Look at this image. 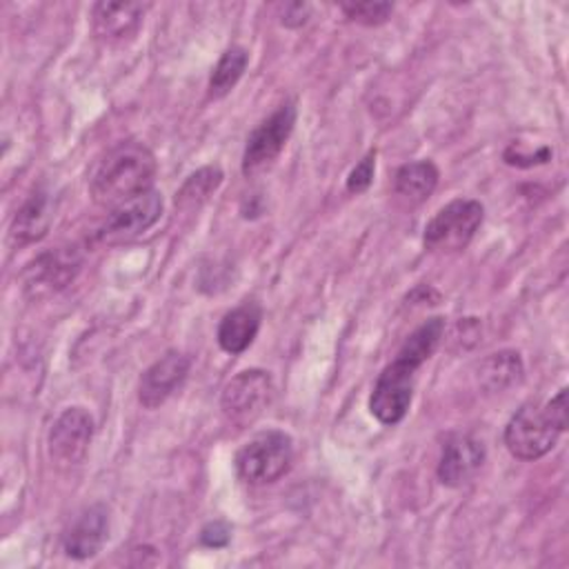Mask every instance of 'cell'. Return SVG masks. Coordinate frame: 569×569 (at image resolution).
Returning a JSON list of instances; mask_svg holds the SVG:
<instances>
[{
	"mask_svg": "<svg viewBox=\"0 0 569 569\" xmlns=\"http://www.w3.org/2000/svg\"><path fill=\"white\" fill-rule=\"evenodd\" d=\"M156 169V158L142 142H118L98 160L89 178V193L96 204L113 209L151 191Z\"/></svg>",
	"mask_w": 569,
	"mask_h": 569,
	"instance_id": "6da1fadb",
	"label": "cell"
},
{
	"mask_svg": "<svg viewBox=\"0 0 569 569\" xmlns=\"http://www.w3.org/2000/svg\"><path fill=\"white\" fill-rule=\"evenodd\" d=\"M293 462V442L289 433L269 429L253 436L236 453V471L249 485H269L282 478Z\"/></svg>",
	"mask_w": 569,
	"mask_h": 569,
	"instance_id": "7a4b0ae2",
	"label": "cell"
},
{
	"mask_svg": "<svg viewBox=\"0 0 569 569\" xmlns=\"http://www.w3.org/2000/svg\"><path fill=\"white\" fill-rule=\"evenodd\" d=\"M485 209L478 200L458 198L436 211V216L427 222L422 242L429 251H458L469 244L473 233L482 222Z\"/></svg>",
	"mask_w": 569,
	"mask_h": 569,
	"instance_id": "3957f363",
	"label": "cell"
},
{
	"mask_svg": "<svg viewBox=\"0 0 569 569\" xmlns=\"http://www.w3.org/2000/svg\"><path fill=\"white\" fill-rule=\"evenodd\" d=\"M273 398V380L262 369H244L236 373L222 389L220 409L227 422L238 429L253 425Z\"/></svg>",
	"mask_w": 569,
	"mask_h": 569,
	"instance_id": "277c9868",
	"label": "cell"
},
{
	"mask_svg": "<svg viewBox=\"0 0 569 569\" xmlns=\"http://www.w3.org/2000/svg\"><path fill=\"white\" fill-rule=\"evenodd\" d=\"M162 213V196L158 191H144L113 209H109L107 220L96 231V240L107 247L124 244L142 236L149 227L158 222Z\"/></svg>",
	"mask_w": 569,
	"mask_h": 569,
	"instance_id": "5b68a950",
	"label": "cell"
},
{
	"mask_svg": "<svg viewBox=\"0 0 569 569\" xmlns=\"http://www.w3.org/2000/svg\"><path fill=\"white\" fill-rule=\"evenodd\" d=\"M558 436L545 407L522 405L505 427V447L518 460H538L553 449Z\"/></svg>",
	"mask_w": 569,
	"mask_h": 569,
	"instance_id": "8992f818",
	"label": "cell"
},
{
	"mask_svg": "<svg viewBox=\"0 0 569 569\" xmlns=\"http://www.w3.org/2000/svg\"><path fill=\"white\" fill-rule=\"evenodd\" d=\"M296 124V107L291 102L280 104L267 120H262L247 138L242 153V173L256 176L273 164L284 149Z\"/></svg>",
	"mask_w": 569,
	"mask_h": 569,
	"instance_id": "52a82bcc",
	"label": "cell"
},
{
	"mask_svg": "<svg viewBox=\"0 0 569 569\" xmlns=\"http://www.w3.org/2000/svg\"><path fill=\"white\" fill-rule=\"evenodd\" d=\"M82 256L76 247H60L40 253L22 271V289L29 298L40 300L62 291L80 271Z\"/></svg>",
	"mask_w": 569,
	"mask_h": 569,
	"instance_id": "ba28073f",
	"label": "cell"
},
{
	"mask_svg": "<svg viewBox=\"0 0 569 569\" xmlns=\"http://www.w3.org/2000/svg\"><path fill=\"white\" fill-rule=\"evenodd\" d=\"M416 371V367L398 358L382 369L369 396V409L378 422L398 425L405 418L413 398Z\"/></svg>",
	"mask_w": 569,
	"mask_h": 569,
	"instance_id": "9c48e42d",
	"label": "cell"
},
{
	"mask_svg": "<svg viewBox=\"0 0 569 569\" xmlns=\"http://www.w3.org/2000/svg\"><path fill=\"white\" fill-rule=\"evenodd\" d=\"M93 438V418L82 407L64 409L51 425L47 449L58 467H76L84 460Z\"/></svg>",
	"mask_w": 569,
	"mask_h": 569,
	"instance_id": "30bf717a",
	"label": "cell"
},
{
	"mask_svg": "<svg viewBox=\"0 0 569 569\" xmlns=\"http://www.w3.org/2000/svg\"><path fill=\"white\" fill-rule=\"evenodd\" d=\"M109 536V509L102 502L84 507L62 533V551L73 560L93 558Z\"/></svg>",
	"mask_w": 569,
	"mask_h": 569,
	"instance_id": "8fae6325",
	"label": "cell"
},
{
	"mask_svg": "<svg viewBox=\"0 0 569 569\" xmlns=\"http://www.w3.org/2000/svg\"><path fill=\"white\" fill-rule=\"evenodd\" d=\"M189 358L180 351H167L149 365L138 382V400L147 409L160 407L187 378Z\"/></svg>",
	"mask_w": 569,
	"mask_h": 569,
	"instance_id": "7c38bea8",
	"label": "cell"
},
{
	"mask_svg": "<svg viewBox=\"0 0 569 569\" xmlns=\"http://www.w3.org/2000/svg\"><path fill=\"white\" fill-rule=\"evenodd\" d=\"M485 462V447L473 436H451L438 460V480L447 487H462Z\"/></svg>",
	"mask_w": 569,
	"mask_h": 569,
	"instance_id": "4fadbf2b",
	"label": "cell"
},
{
	"mask_svg": "<svg viewBox=\"0 0 569 569\" xmlns=\"http://www.w3.org/2000/svg\"><path fill=\"white\" fill-rule=\"evenodd\" d=\"M144 11L142 2H96L91 9L93 33L107 42L127 40L140 29Z\"/></svg>",
	"mask_w": 569,
	"mask_h": 569,
	"instance_id": "5bb4252c",
	"label": "cell"
},
{
	"mask_svg": "<svg viewBox=\"0 0 569 569\" xmlns=\"http://www.w3.org/2000/svg\"><path fill=\"white\" fill-rule=\"evenodd\" d=\"M262 311L256 302H242L227 311L218 325V345L227 353H242L260 329Z\"/></svg>",
	"mask_w": 569,
	"mask_h": 569,
	"instance_id": "9a60e30c",
	"label": "cell"
},
{
	"mask_svg": "<svg viewBox=\"0 0 569 569\" xmlns=\"http://www.w3.org/2000/svg\"><path fill=\"white\" fill-rule=\"evenodd\" d=\"M53 220V207L47 191H33L24 204L18 209L11 222V238L18 244H31L47 236Z\"/></svg>",
	"mask_w": 569,
	"mask_h": 569,
	"instance_id": "2e32d148",
	"label": "cell"
},
{
	"mask_svg": "<svg viewBox=\"0 0 569 569\" xmlns=\"http://www.w3.org/2000/svg\"><path fill=\"white\" fill-rule=\"evenodd\" d=\"M438 178L440 171L431 160L407 162L393 176V193L409 204H420L433 193Z\"/></svg>",
	"mask_w": 569,
	"mask_h": 569,
	"instance_id": "e0dca14e",
	"label": "cell"
},
{
	"mask_svg": "<svg viewBox=\"0 0 569 569\" xmlns=\"http://www.w3.org/2000/svg\"><path fill=\"white\" fill-rule=\"evenodd\" d=\"M522 373H525L522 358L518 351H511V349H502L487 356L478 367L480 387H485L487 391H505L516 382H520Z\"/></svg>",
	"mask_w": 569,
	"mask_h": 569,
	"instance_id": "ac0fdd59",
	"label": "cell"
},
{
	"mask_svg": "<svg viewBox=\"0 0 569 569\" xmlns=\"http://www.w3.org/2000/svg\"><path fill=\"white\" fill-rule=\"evenodd\" d=\"M442 336H445V318H438V316L429 318L402 342L396 358L420 369V365L427 362L431 353L438 349Z\"/></svg>",
	"mask_w": 569,
	"mask_h": 569,
	"instance_id": "d6986e66",
	"label": "cell"
},
{
	"mask_svg": "<svg viewBox=\"0 0 569 569\" xmlns=\"http://www.w3.org/2000/svg\"><path fill=\"white\" fill-rule=\"evenodd\" d=\"M247 62H249V53L244 47L233 44V47L224 49V53L216 62L211 78H209V98H213V100L224 98L236 87V82L242 78Z\"/></svg>",
	"mask_w": 569,
	"mask_h": 569,
	"instance_id": "ffe728a7",
	"label": "cell"
},
{
	"mask_svg": "<svg viewBox=\"0 0 569 569\" xmlns=\"http://www.w3.org/2000/svg\"><path fill=\"white\" fill-rule=\"evenodd\" d=\"M222 182V171L216 164L202 167L196 173H191L182 187L176 193V207L180 209H193L200 207Z\"/></svg>",
	"mask_w": 569,
	"mask_h": 569,
	"instance_id": "44dd1931",
	"label": "cell"
},
{
	"mask_svg": "<svg viewBox=\"0 0 569 569\" xmlns=\"http://www.w3.org/2000/svg\"><path fill=\"white\" fill-rule=\"evenodd\" d=\"M340 9L351 22H358V24H365V27H376V24H382V22L389 20V16L393 11V4L369 0V2H342Z\"/></svg>",
	"mask_w": 569,
	"mask_h": 569,
	"instance_id": "7402d4cb",
	"label": "cell"
},
{
	"mask_svg": "<svg viewBox=\"0 0 569 569\" xmlns=\"http://www.w3.org/2000/svg\"><path fill=\"white\" fill-rule=\"evenodd\" d=\"M376 171V151H369L347 176V191L349 193H362L373 182Z\"/></svg>",
	"mask_w": 569,
	"mask_h": 569,
	"instance_id": "603a6c76",
	"label": "cell"
},
{
	"mask_svg": "<svg viewBox=\"0 0 569 569\" xmlns=\"http://www.w3.org/2000/svg\"><path fill=\"white\" fill-rule=\"evenodd\" d=\"M229 538H231V529L222 520H213V522L204 525L200 531V542L204 547H213V549L224 547L229 542Z\"/></svg>",
	"mask_w": 569,
	"mask_h": 569,
	"instance_id": "cb8c5ba5",
	"label": "cell"
},
{
	"mask_svg": "<svg viewBox=\"0 0 569 569\" xmlns=\"http://www.w3.org/2000/svg\"><path fill=\"white\" fill-rule=\"evenodd\" d=\"M545 411L551 420V425L562 433L567 429V389H560L547 405Z\"/></svg>",
	"mask_w": 569,
	"mask_h": 569,
	"instance_id": "d4e9b609",
	"label": "cell"
},
{
	"mask_svg": "<svg viewBox=\"0 0 569 569\" xmlns=\"http://www.w3.org/2000/svg\"><path fill=\"white\" fill-rule=\"evenodd\" d=\"M549 156H551V151H549L547 147H545L540 153H533V156H527V153H522V151L516 149V147H509V149L505 151V160H507L509 164H516V167H531V164H536V162H547Z\"/></svg>",
	"mask_w": 569,
	"mask_h": 569,
	"instance_id": "484cf974",
	"label": "cell"
},
{
	"mask_svg": "<svg viewBox=\"0 0 569 569\" xmlns=\"http://www.w3.org/2000/svg\"><path fill=\"white\" fill-rule=\"evenodd\" d=\"M307 16H309V7L307 4H302V2L287 4L284 13H282V24L284 27H300V24L307 22Z\"/></svg>",
	"mask_w": 569,
	"mask_h": 569,
	"instance_id": "4316f807",
	"label": "cell"
}]
</instances>
